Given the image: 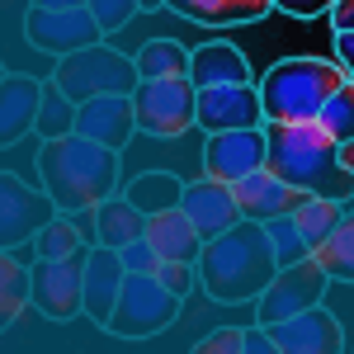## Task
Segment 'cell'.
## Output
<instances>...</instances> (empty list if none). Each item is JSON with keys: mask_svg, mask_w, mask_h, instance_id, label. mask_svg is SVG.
<instances>
[{"mask_svg": "<svg viewBox=\"0 0 354 354\" xmlns=\"http://www.w3.org/2000/svg\"><path fill=\"white\" fill-rule=\"evenodd\" d=\"M330 33H354V0H335L330 5Z\"/></svg>", "mask_w": 354, "mask_h": 354, "instance_id": "f35d334b", "label": "cell"}, {"mask_svg": "<svg viewBox=\"0 0 354 354\" xmlns=\"http://www.w3.org/2000/svg\"><path fill=\"white\" fill-rule=\"evenodd\" d=\"M147 241L156 245L161 260H189V265H198V255H203V232L189 222L185 208L147 213Z\"/></svg>", "mask_w": 354, "mask_h": 354, "instance_id": "ffe728a7", "label": "cell"}, {"mask_svg": "<svg viewBox=\"0 0 354 354\" xmlns=\"http://www.w3.org/2000/svg\"><path fill=\"white\" fill-rule=\"evenodd\" d=\"M312 255L322 260V270H326L330 279H340V283H354V203L345 208L340 227H335V232H330V236L317 245Z\"/></svg>", "mask_w": 354, "mask_h": 354, "instance_id": "83f0119b", "label": "cell"}, {"mask_svg": "<svg viewBox=\"0 0 354 354\" xmlns=\"http://www.w3.org/2000/svg\"><path fill=\"white\" fill-rule=\"evenodd\" d=\"M232 194H236L241 218H250V222H270V218H279V213H293V208H298V198H302V189L283 185L274 170H255V175L236 180Z\"/></svg>", "mask_w": 354, "mask_h": 354, "instance_id": "d6986e66", "label": "cell"}, {"mask_svg": "<svg viewBox=\"0 0 354 354\" xmlns=\"http://www.w3.org/2000/svg\"><path fill=\"white\" fill-rule=\"evenodd\" d=\"M133 62H137V76L142 81H175V76H189L194 53L185 43H175V38H151V43L137 48Z\"/></svg>", "mask_w": 354, "mask_h": 354, "instance_id": "d4e9b609", "label": "cell"}, {"mask_svg": "<svg viewBox=\"0 0 354 354\" xmlns=\"http://www.w3.org/2000/svg\"><path fill=\"white\" fill-rule=\"evenodd\" d=\"M245 350V326H218L203 340H194V354H241Z\"/></svg>", "mask_w": 354, "mask_h": 354, "instance_id": "e575fe53", "label": "cell"}, {"mask_svg": "<svg viewBox=\"0 0 354 354\" xmlns=\"http://www.w3.org/2000/svg\"><path fill=\"white\" fill-rule=\"evenodd\" d=\"M76 100L62 90L57 81H43V109H38V137L53 142V137H71L76 133Z\"/></svg>", "mask_w": 354, "mask_h": 354, "instance_id": "f1b7e54d", "label": "cell"}, {"mask_svg": "<svg viewBox=\"0 0 354 354\" xmlns=\"http://www.w3.org/2000/svg\"><path fill=\"white\" fill-rule=\"evenodd\" d=\"M180 208H185L189 222L203 232V241H208V236H218V232H227L232 222H241V208H236L232 185H222V180H213V175L189 180L185 194H180Z\"/></svg>", "mask_w": 354, "mask_h": 354, "instance_id": "ac0fdd59", "label": "cell"}, {"mask_svg": "<svg viewBox=\"0 0 354 354\" xmlns=\"http://www.w3.org/2000/svg\"><path fill=\"white\" fill-rule=\"evenodd\" d=\"M265 170H274L283 185L354 203V156L322 123H265Z\"/></svg>", "mask_w": 354, "mask_h": 354, "instance_id": "6da1fadb", "label": "cell"}, {"mask_svg": "<svg viewBox=\"0 0 354 354\" xmlns=\"http://www.w3.org/2000/svg\"><path fill=\"white\" fill-rule=\"evenodd\" d=\"M335 0H274L279 15H293V19H317V15H330Z\"/></svg>", "mask_w": 354, "mask_h": 354, "instance_id": "8d00e7d4", "label": "cell"}, {"mask_svg": "<svg viewBox=\"0 0 354 354\" xmlns=\"http://www.w3.org/2000/svg\"><path fill=\"white\" fill-rule=\"evenodd\" d=\"M265 156H270L265 128L208 133V147H203V175H213V180H222V185H236V180H245V175L265 170Z\"/></svg>", "mask_w": 354, "mask_h": 354, "instance_id": "4fadbf2b", "label": "cell"}, {"mask_svg": "<svg viewBox=\"0 0 354 354\" xmlns=\"http://www.w3.org/2000/svg\"><path fill=\"white\" fill-rule=\"evenodd\" d=\"M137 236H147V213L137 208L128 194H113V198H104V203L95 208V241L100 245L123 250V245L137 241Z\"/></svg>", "mask_w": 354, "mask_h": 354, "instance_id": "603a6c76", "label": "cell"}, {"mask_svg": "<svg viewBox=\"0 0 354 354\" xmlns=\"http://www.w3.org/2000/svg\"><path fill=\"white\" fill-rule=\"evenodd\" d=\"M326 283H330V274L322 270L317 255H302L293 265H279V274L265 283V293L255 298V322L274 326V322L293 317L302 307H317V302L326 298Z\"/></svg>", "mask_w": 354, "mask_h": 354, "instance_id": "ba28073f", "label": "cell"}, {"mask_svg": "<svg viewBox=\"0 0 354 354\" xmlns=\"http://www.w3.org/2000/svg\"><path fill=\"white\" fill-rule=\"evenodd\" d=\"M53 81L76 104H85V100H100V95H133L142 76H137V62L128 53H118L109 43H95V48H81L71 57H57Z\"/></svg>", "mask_w": 354, "mask_h": 354, "instance_id": "5b68a950", "label": "cell"}, {"mask_svg": "<svg viewBox=\"0 0 354 354\" xmlns=\"http://www.w3.org/2000/svg\"><path fill=\"white\" fill-rule=\"evenodd\" d=\"M90 245V236H85V227L71 213H57L38 236H33V255H48V260H62V255H76V250H85Z\"/></svg>", "mask_w": 354, "mask_h": 354, "instance_id": "f546056e", "label": "cell"}, {"mask_svg": "<svg viewBox=\"0 0 354 354\" xmlns=\"http://www.w3.org/2000/svg\"><path fill=\"white\" fill-rule=\"evenodd\" d=\"M274 274H279V255H274V241H270V232H265V222L241 218V222H232L227 232L203 241L198 283L222 307L255 302Z\"/></svg>", "mask_w": 354, "mask_h": 354, "instance_id": "7a4b0ae2", "label": "cell"}, {"mask_svg": "<svg viewBox=\"0 0 354 354\" xmlns=\"http://www.w3.org/2000/svg\"><path fill=\"white\" fill-rule=\"evenodd\" d=\"M165 10L208 28H241V24H260L274 10V0H165Z\"/></svg>", "mask_w": 354, "mask_h": 354, "instance_id": "44dd1931", "label": "cell"}, {"mask_svg": "<svg viewBox=\"0 0 354 354\" xmlns=\"http://www.w3.org/2000/svg\"><path fill=\"white\" fill-rule=\"evenodd\" d=\"M76 133L100 142V147H113L123 151L137 133V109L133 95H100V100H85L76 109Z\"/></svg>", "mask_w": 354, "mask_h": 354, "instance_id": "9a60e30c", "label": "cell"}, {"mask_svg": "<svg viewBox=\"0 0 354 354\" xmlns=\"http://www.w3.org/2000/svg\"><path fill=\"white\" fill-rule=\"evenodd\" d=\"M151 274L161 279L170 293H180V298H189L194 283H198V265H189V260H161V265H156Z\"/></svg>", "mask_w": 354, "mask_h": 354, "instance_id": "836d02e7", "label": "cell"}, {"mask_svg": "<svg viewBox=\"0 0 354 354\" xmlns=\"http://www.w3.org/2000/svg\"><path fill=\"white\" fill-rule=\"evenodd\" d=\"M123 279H128L123 255H118L113 245H100V241L90 245V255H85V317H90L95 326H109Z\"/></svg>", "mask_w": 354, "mask_h": 354, "instance_id": "e0dca14e", "label": "cell"}, {"mask_svg": "<svg viewBox=\"0 0 354 354\" xmlns=\"http://www.w3.org/2000/svg\"><path fill=\"white\" fill-rule=\"evenodd\" d=\"M33 5H43V10H71V5H85V0H33Z\"/></svg>", "mask_w": 354, "mask_h": 354, "instance_id": "60d3db41", "label": "cell"}, {"mask_svg": "<svg viewBox=\"0 0 354 354\" xmlns=\"http://www.w3.org/2000/svg\"><path fill=\"white\" fill-rule=\"evenodd\" d=\"M345 198H322V194H302L298 198V208L288 213V218L298 222V232H302V241H307V250H317V245L326 241L330 232L340 227V218H345Z\"/></svg>", "mask_w": 354, "mask_h": 354, "instance_id": "cb8c5ba5", "label": "cell"}, {"mask_svg": "<svg viewBox=\"0 0 354 354\" xmlns=\"http://www.w3.org/2000/svg\"><path fill=\"white\" fill-rule=\"evenodd\" d=\"M270 335H274V350L279 354H340V350H350L340 322L330 317L322 302L302 307V312L283 317V322H274Z\"/></svg>", "mask_w": 354, "mask_h": 354, "instance_id": "5bb4252c", "label": "cell"}, {"mask_svg": "<svg viewBox=\"0 0 354 354\" xmlns=\"http://www.w3.org/2000/svg\"><path fill=\"white\" fill-rule=\"evenodd\" d=\"M142 10H165V0H137Z\"/></svg>", "mask_w": 354, "mask_h": 354, "instance_id": "b9f144b4", "label": "cell"}, {"mask_svg": "<svg viewBox=\"0 0 354 354\" xmlns=\"http://www.w3.org/2000/svg\"><path fill=\"white\" fill-rule=\"evenodd\" d=\"M198 128H203V133L265 128V100H260V81L203 85V90H198Z\"/></svg>", "mask_w": 354, "mask_h": 354, "instance_id": "7c38bea8", "label": "cell"}, {"mask_svg": "<svg viewBox=\"0 0 354 354\" xmlns=\"http://www.w3.org/2000/svg\"><path fill=\"white\" fill-rule=\"evenodd\" d=\"M28 302H33V265H24L15 250H0V322H5V330L19 322Z\"/></svg>", "mask_w": 354, "mask_h": 354, "instance_id": "484cf974", "label": "cell"}, {"mask_svg": "<svg viewBox=\"0 0 354 354\" xmlns=\"http://www.w3.org/2000/svg\"><path fill=\"white\" fill-rule=\"evenodd\" d=\"M241 354H279V350H274L270 326H260V322H255V326H245V350Z\"/></svg>", "mask_w": 354, "mask_h": 354, "instance_id": "74e56055", "label": "cell"}, {"mask_svg": "<svg viewBox=\"0 0 354 354\" xmlns=\"http://www.w3.org/2000/svg\"><path fill=\"white\" fill-rule=\"evenodd\" d=\"M38 109H43V81L24 71L0 76V142L15 147L28 133H38Z\"/></svg>", "mask_w": 354, "mask_h": 354, "instance_id": "2e32d148", "label": "cell"}, {"mask_svg": "<svg viewBox=\"0 0 354 354\" xmlns=\"http://www.w3.org/2000/svg\"><path fill=\"white\" fill-rule=\"evenodd\" d=\"M85 255H90V245L62 260L33 255V307L48 322L85 317Z\"/></svg>", "mask_w": 354, "mask_h": 354, "instance_id": "9c48e42d", "label": "cell"}, {"mask_svg": "<svg viewBox=\"0 0 354 354\" xmlns=\"http://www.w3.org/2000/svg\"><path fill=\"white\" fill-rule=\"evenodd\" d=\"M118 255H123V265H128V270H137V274H151L156 265H161L156 245L147 241V236H137V241H128L123 250H118Z\"/></svg>", "mask_w": 354, "mask_h": 354, "instance_id": "d590c367", "label": "cell"}, {"mask_svg": "<svg viewBox=\"0 0 354 354\" xmlns=\"http://www.w3.org/2000/svg\"><path fill=\"white\" fill-rule=\"evenodd\" d=\"M137 133L147 137H185L198 123V85L189 76L175 81H142L133 90Z\"/></svg>", "mask_w": 354, "mask_h": 354, "instance_id": "52a82bcc", "label": "cell"}, {"mask_svg": "<svg viewBox=\"0 0 354 354\" xmlns=\"http://www.w3.org/2000/svg\"><path fill=\"white\" fill-rule=\"evenodd\" d=\"M350 81L340 62L326 57H279L260 76L265 123H317V113L330 104V95Z\"/></svg>", "mask_w": 354, "mask_h": 354, "instance_id": "277c9868", "label": "cell"}, {"mask_svg": "<svg viewBox=\"0 0 354 354\" xmlns=\"http://www.w3.org/2000/svg\"><path fill=\"white\" fill-rule=\"evenodd\" d=\"M62 208L53 203V194L28 189L15 170L0 175V250H19V245H33V236L57 218Z\"/></svg>", "mask_w": 354, "mask_h": 354, "instance_id": "8fae6325", "label": "cell"}, {"mask_svg": "<svg viewBox=\"0 0 354 354\" xmlns=\"http://www.w3.org/2000/svg\"><path fill=\"white\" fill-rule=\"evenodd\" d=\"M265 232H270V241H274L279 265H293V260H302V255H312V250H307V241H302V232H298V222L288 218V213L270 218V222H265Z\"/></svg>", "mask_w": 354, "mask_h": 354, "instance_id": "1f68e13d", "label": "cell"}, {"mask_svg": "<svg viewBox=\"0 0 354 354\" xmlns=\"http://www.w3.org/2000/svg\"><path fill=\"white\" fill-rule=\"evenodd\" d=\"M317 123H322L340 147H354V81H345L330 95V104L317 113Z\"/></svg>", "mask_w": 354, "mask_h": 354, "instance_id": "4dcf8cb0", "label": "cell"}, {"mask_svg": "<svg viewBox=\"0 0 354 354\" xmlns=\"http://www.w3.org/2000/svg\"><path fill=\"white\" fill-rule=\"evenodd\" d=\"M38 185L53 194V203L62 213L100 208L104 198L118 194V151L81 133L53 137L38 151Z\"/></svg>", "mask_w": 354, "mask_h": 354, "instance_id": "3957f363", "label": "cell"}, {"mask_svg": "<svg viewBox=\"0 0 354 354\" xmlns=\"http://www.w3.org/2000/svg\"><path fill=\"white\" fill-rule=\"evenodd\" d=\"M180 293H170L156 274H137L128 270L123 288H118V302H113V317H109V335L118 340H151L161 335L175 317H180Z\"/></svg>", "mask_w": 354, "mask_h": 354, "instance_id": "8992f818", "label": "cell"}, {"mask_svg": "<svg viewBox=\"0 0 354 354\" xmlns=\"http://www.w3.org/2000/svg\"><path fill=\"white\" fill-rule=\"evenodd\" d=\"M335 62H340V71L354 81V33H335Z\"/></svg>", "mask_w": 354, "mask_h": 354, "instance_id": "ab89813d", "label": "cell"}, {"mask_svg": "<svg viewBox=\"0 0 354 354\" xmlns=\"http://www.w3.org/2000/svg\"><path fill=\"white\" fill-rule=\"evenodd\" d=\"M189 81L203 90V85H241L250 81V62L236 43L227 38H213L203 48H194V62H189Z\"/></svg>", "mask_w": 354, "mask_h": 354, "instance_id": "7402d4cb", "label": "cell"}, {"mask_svg": "<svg viewBox=\"0 0 354 354\" xmlns=\"http://www.w3.org/2000/svg\"><path fill=\"white\" fill-rule=\"evenodd\" d=\"M85 5H90V15L100 19L104 38H109V33H118V28H128L137 15H142V5H137V0H85Z\"/></svg>", "mask_w": 354, "mask_h": 354, "instance_id": "d6a6232c", "label": "cell"}, {"mask_svg": "<svg viewBox=\"0 0 354 354\" xmlns=\"http://www.w3.org/2000/svg\"><path fill=\"white\" fill-rule=\"evenodd\" d=\"M24 38L48 57H71L81 48L104 43V28L90 15V5H71V10H43V5H28L24 15Z\"/></svg>", "mask_w": 354, "mask_h": 354, "instance_id": "30bf717a", "label": "cell"}, {"mask_svg": "<svg viewBox=\"0 0 354 354\" xmlns=\"http://www.w3.org/2000/svg\"><path fill=\"white\" fill-rule=\"evenodd\" d=\"M128 198H133L142 213H161V208H180V194H185V180H175L170 170H142L133 185H128Z\"/></svg>", "mask_w": 354, "mask_h": 354, "instance_id": "4316f807", "label": "cell"}]
</instances>
